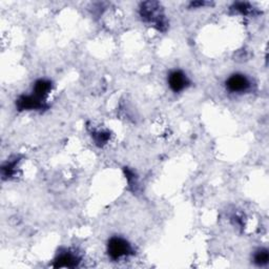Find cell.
<instances>
[{
	"label": "cell",
	"instance_id": "obj_1",
	"mask_svg": "<svg viewBox=\"0 0 269 269\" xmlns=\"http://www.w3.org/2000/svg\"><path fill=\"white\" fill-rule=\"evenodd\" d=\"M130 252V244L121 238H113L108 242V255L114 260L128 256Z\"/></svg>",
	"mask_w": 269,
	"mask_h": 269
},
{
	"label": "cell",
	"instance_id": "obj_2",
	"mask_svg": "<svg viewBox=\"0 0 269 269\" xmlns=\"http://www.w3.org/2000/svg\"><path fill=\"white\" fill-rule=\"evenodd\" d=\"M226 88L231 93H244L250 88V82L244 75H233L226 81Z\"/></svg>",
	"mask_w": 269,
	"mask_h": 269
},
{
	"label": "cell",
	"instance_id": "obj_3",
	"mask_svg": "<svg viewBox=\"0 0 269 269\" xmlns=\"http://www.w3.org/2000/svg\"><path fill=\"white\" fill-rule=\"evenodd\" d=\"M188 83L189 82L186 75H184V73L180 72V70H175V72H172L168 77L169 88L175 93L183 91L188 85Z\"/></svg>",
	"mask_w": 269,
	"mask_h": 269
},
{
	"label": "cell",
	"instance_id": "obj_4",
	"mask_svg": "<svg viewBox=\"0 0 269 269\" xmlns=\"http://www.w3.org/2000/svg\"><path fill=\"white\" fill-rule=\"evenodd\" d=\"M42 99L37 96H22L18 101L17 105L20 109H38L43 106Z\"/></svg>",
	"mask_w": 269,
	"mask_h": 269
},
{
	"label": "cell",
	"instance_id": "obj_5",
	"mask_svg": "<svg viewBox=\"0 0 269 269\" xmlns=\"http://www.w3.org/2000/svg\"><path fill=\"white\" fill-rule=\"evenodd\" d=\"M52 90V84L50 81L46 80H39L35 83L34 95L38 98L43 99L46 95H49Z\"/></svg>",
	"mask_w": 269,
	"mask_h": 269
},
{
	"label": "cell",
	"instance_id": "obj_6",
	"mask_svg": "<svg viewBox=\"0 0 269 269\" xmlns=\"http://www.w3.org/2000/svg\"><path fill=\"white\" fill-rule=\"evenodd\" d=\"M76 258L70 254H63L56 260V267H73L76 265Z\"/></svg>",
	"mask_w": 269,
	"mask_h": 269
},
{
	"label": "cell",
	"instance_id": "obj_7",
	"mask_svg": "<svg viewBox=\"0 0 269 269\" xmlns=\"http://www.w3.org/2000/svg\"><path fill=\"white\" fill-rule=\"evenodd\" d=\"M255 261L259 265L266 264L268 262V251L265 249L258 251L255 256Z\"/></svg>",
	"mask_w": 269,
	"mask_h": 269
}]
</instances>
